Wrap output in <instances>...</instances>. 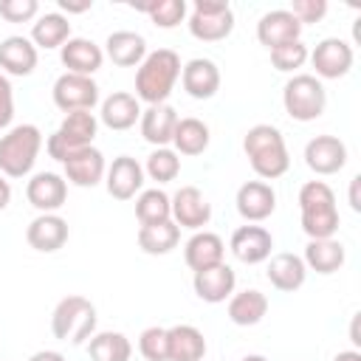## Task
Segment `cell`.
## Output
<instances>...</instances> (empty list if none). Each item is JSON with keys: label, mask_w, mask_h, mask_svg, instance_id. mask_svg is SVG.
Masks as SVG:
<instances>
[{"label": "cell", "mask_w": 361, "mask_h": 361, "mask_svg": "<svg viewBox=\"0 0 361 361\" xmlns=\"http://www.w3.org/2000/svg\"><path fill=\"white\" fill-rule=\"evenodd\" d=\"M243 152H245L251 169L262 180L282 178L288 172V166H290V155H288L285 138H282L279 127H274V124H254L243 135Z\"/></svg>", "instance_id": "1"}, {"label": "cell", "mask_w": 361, "mask_h": 361, "mask_svg": "<svg viewBox=\"0 0 361 361\" xmlns=\"http://www.w3.org/2000/svg\"><path fill=\"white\" fill-rule=\"evenodd\" d=\"M178 76H180V56L172 48L149 51L135 71V99L147 104H166Z\"/></svg>", "instance_id": "2"}, {"label": "cell", "mask_w": 361, "mask_h": 361, "mask_svg": "<svg viewBox=\"0 0 361 361\" xmlns=\"http://www.w3.org/2000/svg\"><path fill=\"white\" fill-rule=\"evenodd\" d=\"M299 212H302V231L310 240H330L338 231V209L336 195L324 180H307L299 189Z\"/></svg>", "instance_id": "3"}, {"label": "cell", "mask_w": 361, "mask_h": 361, "mask_svg": "<svg viewBox=\"0 0 361 361\" xmlns=\"http://www.w3.org/2000/svg\"><path fill=\"white\" fill-rule=\"evenodd\" d=\"M42 149V133L37 124H17L0 135V175L25 178Z\"/></svg>", "instance_id": "4"}, {"label": "cell", "mask_w": 361, "mask_h": 361, "mask_svg": "<svg viewBox=\"0 0 361 361\" xmlns=\"http://www.w3.org/2000/svg\"><path fill=\"white\" fill-rule=\"evenodd\" d=\"M96 305L79 293H71L59 299V305L51 313V333L59 341L85 344L96 333Z\"/></svg>", "instance_id": "5"}, {"label": "cell", "mask_w": 361, "mask_h": 361, "mask_svg": "<svg viewBox=\"0 0 361 361\" xmlns=\"http://www.w3.org/2000/svg\"><path fill=\"white\" fill-rule=\"evenodd\" d=\"M282 104L293 121H316L327 107V90L322 79L310 73H296L285 82Z\"/></svg>", "instance_id": "6"}, {"label": "cell", "mask_w": 361, "mask_h": 361, "mask_svg": "<svg viewBox=\"0 0 361 361\" xmlns=\"http://www.w3.org/2000/svg\"><path fill=\"white\" fill-rule=\"evenodd\" d=\"M96 130H99V121L90 110H76V113H65L62 124L56 133L48 135L45 141V149L54 161L65 164L71 152L82 149V147H93V138H96Z\"/></svg>", "instance_id": "7"}, {"label": "cell", "mask_w": 361, "mask_h": 361, "mask_svg": "<svg viewBox=\"0 0 361 361\" xmlns=\"http://www.w3.org/2000/svg\"><path fill=\"white\" fill-rule=\"evenodd\" d=\"M234 31V11L226 0H195L189 34L200 42H220Z\"/></svg>", "instance_id": "8"}, {"label": "cell", "mask_w": 361, "mask_h": 361, "mask_svg": "<svg viewBox=\"0 0 361 361\" xmlns=\"http://www.w3.org/2000/svg\"><path fill=\"white\" fill-rule=\"evenodd\" d=\"M54 104L62 113H76V110H93L99 104V85L93 76H79V73H62L54 82Z\"/></svg>", "instance_id": "9"}, {"label": "cell", "mask_w": 361, "mask_h": 361, "mask_svg": "<svg viewBox=\"0 0 361 361\" xmlns=\"http://www.w3.org/2000/svg\"><path fill=\"white\" fill-rule=\"evenodd\" d=\"M169 206H172V223L178 228L200 231L212 220V206L197 186H180L169 197Z\"/></svg>", "instance_id": "10"}, {"label": "cell", "mask_w": 361, "mask_h": 361, "mask_svg": "<svg viewBox=\"0 0 361 361\" xmlns=\"http://www.w3.org/2000/svg\"><path fill=\"white\" fill-rule=\"evenodd\" d=\"M307 59L316 68V79H341L353 68V48L338 37H327L313 48Z\"/></svg>", "instance_id": "11"}, {"label": "cell", "mask_w": 361, "mask_h": 361, "mask_svg": "<svg viewBox=\"0 0 361 361\" xmlns=\"http://www.w3.org/2000/svg\"><path fill=\"white\" fill-rule=\"evenodd\" d=\"M305 164L316 175H336L347 164V144L336 135H316L305 144Z\"/></svg>", "instance_id": "12"}, {"label": "cell", "mask_w": 361, "mask_h": 361, "mask_svg": "<svg viewBox=\"0 0 361 361\" xmlns=\"http://www.w3.org/2000/svg\"><path fill=\"white\" fill-rule=\"evenodd\" d=\"M25 197L39 214H56L68 197V180L56 172H37L25 183Z\"/></svg>", "instance_id": "13"}, {"label": "cell", "mask_w": 361, "mask_h": 361, "mask_svg": "<svg viewBox=\"0 0 361 361\" xmlns=\"http://www.w3.org/2000/svg\"><path fill=\"white\" fill-rule=\"evenodd\" d=\"M104 186H107L110 197L130 200L144 186V166L133 155H118V158H113V164L104 172Z\"/></svg>", "instance_id": "14"}, {"label": "cell", "mask_w": 361, "mask_h": 361, "mask_svg": "<svg viewBox=\"0 0 361 361\" xmlns=\"http://www.w3.org/2000/svg\"><path fill=\"white\" fill-rule=\"evenodd\" d=\"M299 37H302V23L288 8H274V11L262 14L257 23V39L268 51L288 45V42H296Z\"/></svg>", "instance_id": "15"}, {"label": "cell", "mask_w": 361, "mask_h": 361, "mask_svg": "<svg viewBox=\"0 0 361 361\" xmlns=\"http://www.w3.org/2000/svg\"><path fill=\"white\" fill-rule=\"evenodd\" d=\"M234 203H237V212H240L243 220L259 223V220H265V217L274 214V209H276V192L265 180H245L237 189Z\"/></svg>", "instance_id": "16"}, {"label": "cell", "mask_w": 361, "mask_h": 361, "mask_svg": "<svg viewBox=\"0 0 361 361\" xmlns=\"http://www.w3.org/2000/svg\"><path fill=\"white\" fill-rule=\"evenodd\" d=\"M231 254L245 262V265H259L271 257V248H274V237L268 228L262 226H240L234 228L231 234V243H228Z\"/></svg>", "instance_id": "17"}, {"label": "cell", "mask_w": 361, "mask_h": 361, "mask_svg": "<svg viewBox=\"0 0 361 361\" xmlns=\"http://www.w3.org/2000/svg\"><path fill=\"white\" fill-rule=\"evenodd\" d=\"M62 166H65V178H68L73 186H82V189L96 186V183L104 178V172H107L104 155H102V149H96V147H82V149L71 152Z\"/></svg>", "instance_id": "18"}, {"label": "cell", "mask_w": 361, "mask_h": 361, "mask_svg": "<svg viewBox=\"0 0 361 361\" xmlns=\"http://www.w3.org/2000/svg\"><path fill=\"white\" fill-rule=\"evenodd\" d=\"M195 293L197 299L209 302V305H217V302H226L231 293H234V285H237V274L231 265L220 262V265H212V268H203V271H195Z\"/></svg>", "instance_id": "19"}, {"label": "cell", "mask_w": 361, "mask_h": 361, "mask_svg": "<svg viewBox=\"0 0 361 361\" xmlns=\"http://www.w3.org/2000/svg\"><path fill=\"white\" fill-rule=\"evenodd\" d=\"M25 240L39 254H54L68 243V220L59 214H39L28 223Z\"/></svg>", "instance_id": "20"}, {"label": "cell", "mask_w": 361, "mask_h": 361, "mask_svg": "<svg viewBox=\"0 0 361 361\" xmlns=\"http://www.w3.org/2000/svg\"><path fill=\"white\" fill-rule=\"evenodd\" d=\"M59 59L68 68V73L93 76L102 68V62H104V51L93 39H87V37H71L59 48Z\"/></svg>", "instance_id": "21"}, {"label": "cell", "mask_w": 361, "mask_h": 361, "mask_svg": "<svg viewBox=\"0 0 361 361\" xmlns=\"http://www.w3.org/2000/svg\"><path fill=\"white\" fill-rule=\"evenodd\" d=\"M180 82L192 99H212L220 90V68L212 59L195 56L180 68Z\"/></svg>", "instance_id": "22"}, {"label": "cell", "mask_w": 361, "mask_h": 361, "mask_svg": "<svg viewBox=\"0 0 361 361\" xmlns=\"http://www.w3.org/2000/svg\"><path fill=\"white\" fill-rule=\"evenodd\" d=\"M138 121H141L144 141L158 149V147L172 144V133H175V124H178V110L172 104H149L147 110H141Z\"/></svg>", "instance_id": "23"}, {"label": "cell", "mask_w": 361, "mask_h": 361, "mask_svg": "<svg viewBox=\"0 0 361 361\" xmlns=\"http://www.w3.org/2000/svg\"><path fill=\"white\" fill-rule=\"evenodd\" d=\"M265 274H268V282L276 290H282V293L299 290L305 285V279H307V268H305L302 257H296L290 251H282V254L268 257V271Z\"/></svg>", "instance_id": "24"}, {"label": "cell", "mask_w": 361, "mask_h": 361, "mask_svg": "<svg viewBox=\"0 0 361 361\" xmlns=\"http://www.w3.org/2000/svg\"><path fill=\"white\" fill-rule=\"evenodd\" d=\"M223 257H226V245L214 231H195L183 245V259L192 271L220 265Z\"/></svg>", "instance_id": "25"}, {"label": "cell", "mask_w": 361, "mask_h": 361, "mask_svg": "<svg viewBox=\"0 0 361 361\" xmlns=\"http://www.w3.org/2000/svg\"><path fill=\"white\" fill-rule=\"evenodd\" d=\"M99 118H102L104 127L121 133V130H130V127L141 118V104H138V99H135L133 93L116 90V93H110V96L102 102Z\"/></svg>", "instance_id": "26"}, {"label": "cell", "mask_w": 361, "mask_h": 361, "mask_svg": "<svg viewBox=\"0 0 361 361\" xmlns=\"http://www.w3.org/2000/svg\"><path fill=\"white\" fill-rule=\"evenodd\" d=\"M0 68L8 76H28L37 68V48L28 37H6L0 42Z\"/></svg>", "instance_id": "27"}, {"label": "cell", "mask_w": 361, "mask_h": 361, "mask_svg": "<svg viewBox=\"0 0 361 361\" xmlns=\"http://www.w3.org/2000/svg\"><path fill=\"white\" fill-rule=\"evenodd\" d=\"M104 54L118 68H135L147 56V39L135 31H113L104 42Z\"/></svg>", "instance_id": "28"}, {"label": "cell", "mask_w": 361, "mask_h": 361, "mask_svg": "<svg viewBox=\"0 0 361 361\" xmlns=\"http://www.w3.org/2000/svg\"><path fill=\"white\" fill-rule=\"evenodd\" d=\"M268 313V296L257 288H245L240 293L228 296V319L240 327H251L259 324Z\"/></svg>", "instance_id": "29"}, {"label": "cell", "mask_w": 361, "mask_h": 361, "mask_svg": "<svg viewBox=\"0 0 361 361\" xmlns=\"http://www.w3.org/2000/svg\"><path fill=\"white\" fill-rule=\"evenodd\" d=\"M166 344H169V361H203V355H206V338L192 324L169 327Z\"/></svg>", "instance_id": "30"}, {"label": "cell", "mask_w": 361, "mask_h": 361, "mask_svg": "<svg viewBox=\"0 0 361 361\" xmlns=\"http://www.w3.org/2000/svg\"><path fill=\"white\" fill-rule=\"evenodd\" d=\"M344 257H347L344 254V245L336 237H330V240H310L305 245L302 262H305V268L327 276V274H336L344 265Z\"/></svg>", "instance_id": "31"}, {"label": "cell", "mask_w": 361, "mask_h": 361, "mask_svg": "<svg viewBox=\"0 0 361 361\" xmlns=\"http://www.w3.org/2000/svg\"><path fill=\"white\" fill-rule=\"evenodd\" d=\"M68 39H71V23L59 11H48V14H42L31 25V42H34V48L51 51V48H62Z\"/></svg>", "instance_id": "32"}, {"label": "cell", "mask_w": 361, "mask_h": 361, "mask_svg": "<svg viewBox=\"0 0 361 361\" xmlns=\"http://www.w3.org/2000/svg\"><path fill=\"white\" fill-rule=\"evenodd\" d=\"M209 141H212L209 127H206L200 118H195V116L178 118L175 133H172L175 152H180V155H200V152H206Z\"/></svg>", "instance_id": "33"}, {"label": "cell", "mask_w": 361, "mask_h": 361, "mask_svg": "<svg viewBox=\"0 0 361 361\" xmlns=\"http://www.w3.org/2000/svg\"><path fill=\"white\" fill-rule=\"evenodd\" d=\"M87 353L93 361H130L133 344L124 333L104 330V333H93L87 338Z\"/></svg>", "instance_id": "34"}, {"label": "cell", "mask_w": 361, "mask_h": 361, "mask_svg": "<svg viewBox=\"0 0 361 361\" xmlns=\"http://www.w3.org/2000/svg\"><path fill=\"white\" fill-rule=\"evenodd\" d=\"M178 240H180V228L172 220L155 223V226H141L138 228V248L144 254H152V257L169 254L178 245Z\"/></svg>", "instance_id": "35"}, {"label": "cell", "mask_w": 361, "mask_h": 361, "mask_svg": "<svg viewBox=\"0 0 361 361\" xmlns=\"http://www.w3.org/2000/svg\"><path fill=\"white\" fill-rule=\"evenodd\" d=\"M135 217L141 226H155V223H166L172 220V206H169V195L164 189H144L135 197Z\"/></svg>", "instance_id": "36"}, {"label": "cell", "mask_w": 361, "mask_h": 361, "mask_svg": "<svg viewBox=\"0 0 361 361\" xmlns=\"http://www.w3.org/2000/svg\"><path fill=\"white\" fill-rule=\"evenodd\" d=\"M144 172H147L152 180H158V183H169V180H175L178 172H180V158H178L175 149L158 147V149L149 152V158H147V164H144Z\"/></svg>", "instance_id": "37"}, {"label": "cell", "mask_w": 361, "mask_h": 361, "mask_svg": "<svg viewBox=\"0 0 361 361\" xmlns=\"http://www.w3.org/2000/svg\"><path fill=\"white\" fill-rule=\"evenodd\" d=\"M135 8L144 11V14H149V20L158 28H175L186 17V3L183 0H155L149 6H135Z\"/></svg>", "instance_id": "38"}, {"label": "cell", "mask_w": 361, "mask_h": 361, "mask_svg": "<svg viewBox=\"0 0 361 361\" xmlns=\"http://www.w3.org/2000/svg\"><path fill=\"white\" fill-rule=\"evenodd\" d=\"M307 56H310V51H307V45H305L302 39L288 42V45H279V48L271 51V62H274V68L282 71V73L299 71V68L307 62Z\"/></svg>", "instance_id": "39"}, {"label": "cell", "mask_w": 361, "mask_h": 361, "mask_svg": "<svg viewBox=\"0 0 361 361\" xmlns=\"http://www.w3.org/2000/svg\"><path fill=\"white\" fill-rule=\"evenodd\" d=\"M138 353L147 361H169V344H166V330L164 327H147L138 336Z\"/></svg>", "instance_id": "40"}, {"label": "cell", "mask_w": 361, "mask_h": 361, "mask_svg": "<svg viewBox=\"0 0 361 361\" xmlns=\"http://www.w3.org/2000/svg\"><path fill=\"white\" fill-rule=\"evenodd\" d=\"M39 11L37 0H0V17L6 23H28Z\"/></svg>", "instance_id": "41"}, {"label": "cell", "mask_w": 361, "mask_h": 361, "mask_svg": "<svg viewBox=\"0 0 361 361\" xmlns=\"http://www.w3.org/2000/svg\"><path fill=\"white\" fill-rule=\"evenodd\" d=\"M302 25L305 23H319L327 14V0H293L288 8Z\"/></svg>", "instance_id": "42"}, {"label": "cell", "mask_w": 361, "mask_h": 361, "mask_svg": "<svg viewBox=\"0 0 361 361\" xmlns=\"http://www.w3.org/2000/svg\"><path fill=\"white\" fill-rule=\"evenodd\" d=\"M14 118V87L6 73H0V130H6Z\"/></svg>", "instance_id": "43"}, {"label": "cell", "mask_w": 361, "mask_h": 361, "mask_svg": "<svg viewBox=\"0 0 361 361\" xmlns=\"http://www.w3.org/2000/svg\"><path fill=\"white\" fill-rule=\"evenodd\" d=\"M90 6H93L90 0H85V3H68V0H59V8L68 11V14H82V11H87Z\"/></svg>", "instance_id": "44"}, {"label": "cell", "mask_w": 361, "mask_h": 361, "mask_svg": "<svg viewBox=\"0 0 361 361\" xmlns=\"http://www.w3.org/2000/svg\"><path fill=\"white\" fill-rule=\"evenodd\" d=\"M358 186H361V175H355V178L350 180V206H353V212H361V200H358Z\"/></svg>", "instance_id": "45"}, {"label": "cell", "mask_w": 361, "mask_h": 361, "mask_svg": "<svg viewBox=\"0 0 361 361\" xmlns=\"http://www.w3.org/2000/svg\"><path fill=\"white\" fill-rule=\"evenodd\" d=\"M28 361H65V355L56 353V350H39V353H34Z\"/></svg>", "instance_id": "46"}, {"label": "cell", "mask_w": 361, "mask_h": 361, "mask_svg": "<svg viewBox=\"0 0 361 361\" xmlns=\"http://www.w3.org/2000/svg\"><path fill=\"white\" fill-rule=\"evenodd\" d=\"M11 203V183L6 180V175H0V212Z\"/></svg>", "instance_id": "47"}, {"label": "cell", "mask_w": 361, "mask_h": 361, "mask_svg": "<svg viewBox=\"0 0 361 361\" xmlns=\"http://www.w3.org/2000/svg\"><path fill=\"white\" fill-rule=\"evenodd\" d=\"M333 361H361V353L358 350H341L333 355Z\"/></svg>", "instance_id": "48"}, {"label": "cell", "mask_w": 361, "mask_h": 361, "mask_svg": "<svg viewBox=\"0 0 361 361\" xmlns=\"http://www.w3.org/2000/svg\"><path fill=\"white\" fill-rule=\"evenodd\" d=\"M350 336H353V344H361V338H358V316L353 319V327H350Z\"/></svg>", "instance_id": "49"}, {"label": "cell", "mask_w": 361, "mask_h": 361, "mask_svg": "<svg viewBox=\"0 0 361 361\" xmlns=\"http://www.w3.org/2000/svg\"><path fill=\"white\" fill-rule=\"evenodd\" d=\"M240 361H268L265 355H257V353H251V355H245V358H240Z\"/></svg>", "instance_id": "50"}]
</instances>
